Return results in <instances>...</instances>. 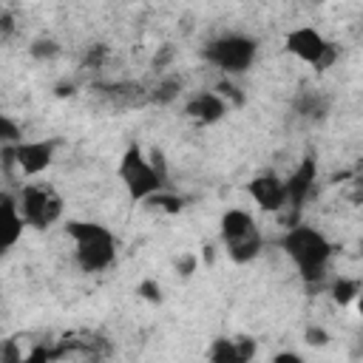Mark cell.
I'll return each mask as SVG.
<instances>
[{
    "label": "cell",
    "mask_w": 363,
    "mask_h": 363,
    "mask_svg": "<svg viewBox=\"0 0 363 363\" xmlns=\"http://www.w3.org/2000/svg\"><path fill=\"white\" fill-rule=\"evenodd\" d=\"M0 213H3V230H0V247L3 252L11 250L17 244V238L23 235V213H20V201H14V196L9 190L0 193Z\"/></svg>",
    "instance_id": "8fae6325"
},
{
    "label": "cell",
    "mask_w": 363,
    "mask_h": 363,
    "mask_svg": "<svg viewBox=\"0 0 363 363\" xmlns=\"http://www.w3.org/2000/svg\"><path fill=\"white\" fill-rule=\"evenodd\" d=\"M227 108L230 105L216 91H207V94H196V96L187 99L184 116L193 119V122H199V125H213V122H218L227 113Z\"/></svg>",
    "instance_id": "30bf717a"
},
{
    "label": "cell",
    "mask_w": 363,
    "mask_h": 363,
    "mask_svg": "<svg viewBox=\"0 0 363 363\" xmlns=\"http://www.w3.org/2000/svg\"><path fill=\"white\" fill-rule=\"evenodd\" d=\"M329 292H332L335 303L346 306V303H352V301L360 295V284H357V281H352V278H335Z\"/></svg>",
    "instance_id": "5bb4252c"
},
{
    "label": "cell",
    "mask_w": 363,
    "mask_h": 363,
    "mask_svg": "<svg viewBox=\"0 0 363 363\" xmlns=\"http://www.w3.org/2000/svg\"><path fill=\"white\" fill-rule=\"evenodd\" d=\"M335 57H337V48H335V43H329V48L323 51V57H320V60H318L312 68H315V71H326V68L335 62Z\"/></svg>",
    "instance_id": "603a6c76"
},
{
    "label": "cell",
    "mask_w": 363,
    "mask_h": 363,
    "mask_svg": "<svg viewBox=\"0 0 363 363\" xmlns=\"http://www.w3.org/2000/svg\"><path fill=\"white\" fill-rule=\"evenodd\" d=\"M315 173H318L315 159H303V162L292 170V176L286 179V201H289L295 210L306 201V196H309V190H312V184H315Z\"/></svg>",
    "instance_id": "7c38bea8"
},
{
    "label": "cell",
    "mask_w": 363,
    "mask_h": 363,
    "mask_svg": "<svg viewBox=\"0 0 363 363\" xmlns=\"http://www.w3.org/2000/svg\"><path fill=\"white\" fill-rule=\"evenodd\" d=\"M65 233L77 244V264L85 272H99L113 264L116 255V241L113 233L96 221H68Z\"/></svg>",
    "instance_id": "6da1fadb"
},
{
    "label": "cell",
    "mask_w": 363,
    "mask_h": 363,
    "mask_svg": "<svg viewBox=\"0 0 363 363\" xmlns=\"http://www.w3.org/2000/svg\"><path fill=\"white\" fill-rule=\"evenodd\" d=\"M193 269H196V255H182L179 261H176V272L182 275V278H190L193 275Z\"/></svg>",
    "instance_id": "44dd1931"
},
{
    "label": "cell",
    "mask_w": 363,
    "mask_h": 363,
    "mask_svg": "<svg viewBox=\"0 0 363 363\" xmlns=\"http://www.w3.org/2000/svg\"><path fill=\"white\" fill-rule=\"evenodd\" d=\"M150 164L162 176V182H167V162H164V153L162 150H150Z\"/></svg>",
    "instance_id": "7402d4cb"
},
{
    "label": "cell",
    "mask_w": 363,
    "mask_h": 363,
    "mask_svg": "<svg viewBox=\"0 0 363 363\" xmlns=\"http://www.w3.org/2000/svg\"><path fill=\"white\" fill-rule=\"evenodd\" d=\"M57 54H60V45L54 40H34L31 43V57H37V60H51Z\"/></svg>",
    "instance_id": "e0dca14e"
},
{
    "label": "cell",
    "mask_w": 363,
    "mask_h": 363,
    "mask_svg": "<svg viewBox=\"0 0 363 363\" xmlns=\"http://www.w3.org/2000/svg\"><path fill=\"white\" fill-rule=\"evenodd\" d=\"M272 363H303V357L295 354V352H278V354L272 357Z\"/></svg>",
    "instance_id": "d4e9b609"
},
{
    "label": "cell",
    "mask_w": 363,
    "mask_h": 363,
    "mask_svg": "<svg viewBox=\"0 0 363 363\" xmlns=\"http://www.w3.org/2000/svg\"><path fill=\"white\" fill-rule=\"evenodd\" d=\"M221 244L227 247V255L235 261V264H250L252 258H258L261 252V230L255 224V218L244 210H227L221 216Z\"/></svg>",
    "instance_id": "3957f363"
},
{
    "label": "cell",
    "mask_w": 363,
    "mask_h": 363,
    "mask_svg": "<svg viewBox=\"0 0 363 363\" xmlns=\"http://www.w3.org/2000/svg\"><path fill=\"white\" fill-rule=\"evenodd\" d=\"M147 204H156V207H162V210H167V213H179V210H182V199L167 196V193H156L153 199H147Z\"/></svg>",
    "instance_id": "d6986e66"
},
{
    "label": "cell",
    "mask_w": 363,
    "mask_h": 363,
    "mask_svg": "<svg viewBox=\"0 0 363 363\" xmlns=\"http://www.w3.org/2000/svg\"><path fill=\"white\" fill-rule=\"evenodd\" d=\"M20 213L28 227L45 230L62 216V199L48 184H26L20 193Z\"/></svg>",
    "instance_id": "8992f818"
},
{
    "label": "cell",
    "mask_w": 363,
    "mask_h": 363,
    "mask_svg": "<svg viewBox=\"0 0 363 363\" xmlns=\"http://www.w3.org/2000/svg\"><path fill=\"white\" fill-rule=\"evenodd\" d=\"M54 150H57V142H54V139L20 142V145H14L17 167L23 170V176H40V173L54 162Z\"/></svg>",
    "instance_id": "52a82bcc"
},
{
    "label": "cell",
    "mask_w": 363,
    "mask_h": 363,
    "mask_svg": "<svg viewBox=\"0 0 363 363\" xmlns=\"http://www.w3.org/2000/svg\"><path fill=\"white\" fill-rule=\"evenodd\" d=\"M284 250L298 264L303 281L312 284V281L323 278L329 255H332V244L318 230H312V227H292L284 235Z\"/></svg>",
    "instance_id": "7a4b0ae2"
},
{
    "label": "cell",
    "mask_w": 363,
    "mask_h": 363,
    "mask_svg": "<svg viewBox=\"0 0 363 363\" xmlns=\"http://www.w3.org/2000/svg\"><path fill=\"white\" fill-rule=\"evenodd\" d=\"M357 312L363 315V295H357Z\"/></svg>",
    "instance_id": "f1b7e54d"
},
{
    "label": "cell",
    "mask_w": 363,
    "mask_h": 363,
    "mask_svg": "<svg viewBox=\"0 0 363 363\" xmlns=\"http://www.w3.org/2000/svg\"><path fill=\"white\" fill-rule=\"evenodd\" d=\"M303 340H306L309 346H326V343H329V332H326L323 326H309V329L303 332Z\"/></svg>",
    "instance_id": "ffe728a7"
},
{
    "label": "cell",
    "mask_w": 363,
    "mask_h": 363,
    "mask_svg": "<svg viewBox=\"0 0 363 363\" xmlns=\"http://www.w3.org/2000/svg\"><path fill=\"white\" fill-rule=\"evenodd\" d=\"M250 196L261 210H281L286 204V182H281L275 173H261L247 184Z\"/></svg>",
    "instance_id": "9c48e42d"
},
{
    "label": "cell",
    "mask_w": 363,
    "mask_h": 363,
    "mask_svg": "<svg viewBox=\"0 0 363 363\" xmlns=\"http://www.w3.org/2000/svg\"><path fill=\"white\" fill-rule=\"evenodd\" d=\"M23 363H48V354H45V349H34Z\"/></svg>",
    "instance_id": "484cf974"
},
{
    "label": "cell",
    "mask_w": 363,
    "mask_h": 363,
    "mask_svg": "<svg viewBox=\"0 0 363 363\" xmlns=\"http://www.w3.org/2000/svg\"><path fill=\"white\" fill-rule=\"evenodd\" d=\"M255 51H258V43L252 37L227 34V37L213 40L204 48V60L213 62L216 68H221L224 74H241V71H247L252 65Z\"/></svg>",
    "instance_id": "5b68a950"
},
{
    "label": "cell",
    "mask_w": 363,
    "mask_h": 363,
    "mask_svg": "<svg viewBox=\"0 0 363 363\" xmlns=\"http://www.w3.org/2000/svg\"><path fill=\"white\" fill-rule=\"evenodd\" d=\"M201 258H204L207 264H213V247H210V244H207V247L201 250Z\"/></svg>",
    "instance_id": "83f0119b"
},
{
    "label": "cell",
    "mask_w": 363,
    "mask_h": 363,
    "mask_svg": "<svg viewBox=\"0 0 363 363\" xmlns=\"http://www.w3.org/2000/svg\"><path fill=\"white\" fill-rule=\"evenodd\" d=\"M326 48H329V40L318 28H312V26H301V28H292L286 34V51L292 57L309 62V65H315L323 57Z\"/></svg>",
    "instance_id": "ba28073f"
},
{
    "label": "cell",
    "mask_w": 363,
    "mask_h": 363,
    "mask_svg": "<svg viewBox=\"0 0 363 363\" xmlns=\"http://www.w3.org/2000/svg\"><path fill=\"white\" fill-rule=\"evenodd\" d=\"M74 94V85L68 82V85H57V96H71Z\"/></svg>",
    "instance_id": "4316f807"
},
{
    "label": "cell",
    "mask_w": 363,
    "mask_h": 363,
    "mask_svg": "<svg viewBox=\"0 0 363 363\" xmlns=\"http://www.w3.org/2000/svg\"><path fill=\"white\" fill-rule=\"evenodd\" d=\"M210 363H241L238 340L233 337H216L210 346Z\"/></svg>",
    "instance_id": "4fadbf2b"
},
{
    "label": "cell",
    "mask_w": 363,
    "mask_h": 363,
    "mask_svg": "<svg viewBox=\"0 0 363 363\" xmlns=\"http://www.w3.org/2000/svg\"><path fill=\"white\" fill-rule=\"evenodd\" d=\"M116 176H119V182L125 184V190H128V196H130L133 201H147V199H153L156 193H162V187H164L162 176L153 170L150 159H145V153H142L139 145H130V147L122 153L119 167H116Z\"/></svg>",
    "instance_id": "277c9868"
},
{
    "label": "cell",
    "mask_w": 363,
    "mask_h": 363,
    "mask_svg": "<svg viewBox=\"0 0 363 363\" xmlns=\"http://www.w3.org/2000/svg\"><path fill=\"white\" fill-rule=\"evenodd\" d=\"M360 258H363V241H360Z\"/></svg>",
    "instance_id": "f546056e"
},
{
    "label": "cell",
    "mask_w": 363,
    "mask_h": 363,
    "mask_svg": "<svg viewBox=\"0 0 363 363\" xmlns=\"http://www.w3.org/2000/svg\"><path fill=\"white\" fill-rule=\"evenodd\" d=\"M147 303H162V286L153 281V278H145L142 284H139V289H136Z\"/></svg>",
    "instance_id": "ac0fdd59"
},
{
    "label": "cell",
    "mask_w": 363,
    "mask_h": 363,
    "mask_svg": "<svg viewBox=\"0 0 363 363\" xmlns=\"http://www.w3.org/2000/svg\"><path fill=\"white\" fill-rule=\"evenodd\" d=\"M0 142L3 145H20L23 142V130L11 116H0Z\"/></svg>",
    "instance_id": "2e32d148"
},
{
    "label": "cell",
    "mask_w": 363,
    "mask_h": 363,
    "mask_svg": "<svg viewBox=\"0 0 363 363\" xmlns=\"http://www.w3.org/2000/svg\"><path fill=\"white\" fill-rule=\"evenodd\" d=\"M179 91H182V82H179L176 77H167V79H159V82H156L150 99L159 102V105H167V102H173V99L179 96Z\"/></svg>",
    "instance_id": "9a60e30c"
},
{
    "label": "cell",
    "mask_w": 363,
    "mask_h": 363,
    "mask_svg": "<svg viewBox=\"0 0 363 363\" xmlns=\"http://www.w3.org/2000/svg\"><path fill=\"white\" fill-rule=\"evenodd\" d=\"M173 60V45H162V51H156L153 57V68H164Z\"/></svg>",
    "instance_id": "cb8c5ba5"
}]
</instances>
